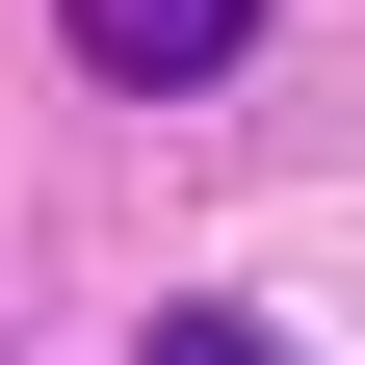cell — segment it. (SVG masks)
Segmentation results:
<instances>
[{"label":"cell","instance_id":"7a4b0ae2","mask_svg":"<svg viewBox=\"0 0 365 365\" xmlns=\"http://www.w3.org/2000/svg\"><path fill=\"white\" fill-rule=\"evenodd\" d=\"M157 365H261V313H157Z\"/></svg>","mask_w":365,"mask_h":365},{"label":"cell","instance_id":"6da1fadb","mask_svg":"<svg viewBox=\"0 0 365 365\" xmlns=\"http://www.w3.org/2000/svg\"><path fill=\"white\" fill-rule=\"evenodd\" d=\"M78 26V78H130V105H209V78L261 53V0H53Z\"/></svg>","mask_w":365,"mask_h":365}]
</instances>
